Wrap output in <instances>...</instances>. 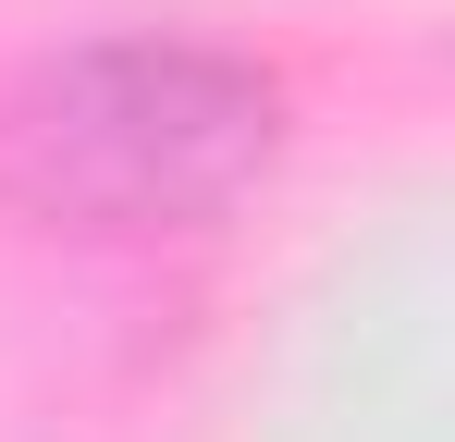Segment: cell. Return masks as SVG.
<instances>
[{
    "mask_svg": "<svg viewBox=\"0 0 455 442\" xmlns=\"http://www.w3.org/2000/svg\"><path fill=\"white\" fill-rule=\"evenodd\" d=\"M283 160V86L222 37H75L0 99V197L75 246H160Z\"/></svg>",
    "mask_w": 455,
    "mask_h": 442,
    "instance_id": "cell-1",
    "label": "cell"
}]
</instances>
